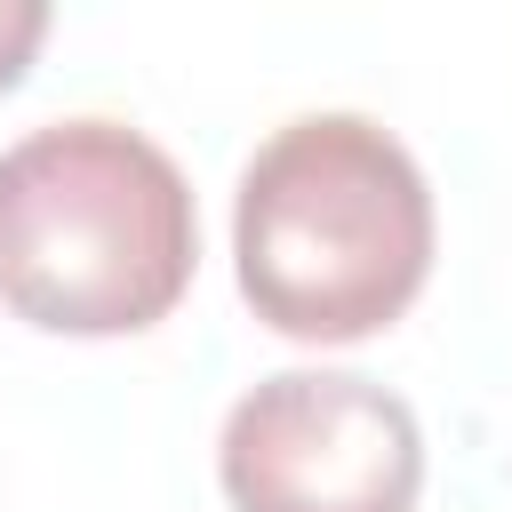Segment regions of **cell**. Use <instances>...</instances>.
Returning a JSON list of instances; mask_svg holds the SVG:
<instances>
[{"mask_svg": "<svg viewBox=\"0 0 512 512\" xmlns=\"http://www.w3.org/2000/svg\"><path fill=\"white\" fill-rule=\"evenodd\" d=\"M240 296L296 344L392 328L432 272V192L408 144L360 112H304L256 144L232 200Z\"/></svg>", "mask_w": 512, "mask_h": 512, "instance_id": "1", "label": "cell"}, {"mask_svg": "<svg viewBox=\"0 0 512 512\" xmlns=\"http://www.w3.org/2000/svg\"><path fill=\"white\" fill-rule=\"evenodd\" d=\"M200 264L184 168L120 120H56L0 152V304L48 336H136Z\"/></svg>", "mask_w": 512, "mask_h": 512, "instance_id": "2", "label": "cell"}, {"mask_svg": "<svg viewBox=\"0 0 512 512\" xmlns=\"http://www.w3.org/2000/svg\"><path fill=\"white\" fill-rule=\"evenodd\" d=\"M232 512H416L424 440L400 392L344 368H280L216 440Z\"/></svg>", "mask_w": 512, "mask_h": 512, "instance_id": "3", "label": "cell"}, {"mask_svg": "<svg viewBox=\"0 0 512 512\" xmlns=\"http://www.w3.org/2000/svg\"><path fill=\"white\" fill-rule=\"evenodd\" d=\"M40 40H48V8L40 0H0V88L24 80V64H32Z\"/></svg>", "mask_w": 512, "mask_h": 512, "instance_id": "4", "label": "cell"}]
</instances>
